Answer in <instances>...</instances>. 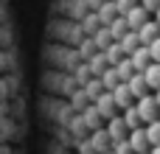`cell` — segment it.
Masks as SVG:
<instances>
[{
	"label": "cell",
	"mask_w": 160,
	"mask_h": 154,
	"mask_svg": "<svg viewBox=\"0 0 160 154\" xmlns=\"http://www.w3.org/2000/svg\"><path fill=\"white\" fill-rule=\"evenodd\" d=\"M138 115H141V123H152V121H158L160 115V107L158 101H155V95H143V98H138Z\"/></svg>",
	"instance_id": "cell-1"
},
{
	"label": "cell",
	"mask_w": 160,
	"mask_h": 154,
	"mask_svg": "<svg viewBox=\"0 0 160 154\" xmlns=\"http://www.w3.org/2000/svg\"><path fill=\"white\" fill-rule=\"evenodd\" d=\"M107 135H110L112 146H115V143H121V140H127V137H129V129H127L124 118H110V126H107Z\"/></svg>",
	"instance_id": "cell-2"
},
{
	"label": "cell",
	"mask_w": 160,
	"mask_h": 154,
	"mask_svg": "<svg viewBox=\"0 0 160 154\" xmlns=\"http://www.w3.org/2000/svg\"><path fill=\"white\" fill-rule=\"evenodd\" d=\"M127 140H129V146L135 149V154H143V152H149V149H152V146H149V137H146V129H143V126L132 129Z\"/></svg>",
	"instance_id": "cell-3"
},
{
	"label": "cell",
	"mask_w": 160,
	"mask_h": 154,
	"mask_svg": "<svg viewBox=\"0 0 160 154\" xmlns=\"http://www.w3.org/2000/svg\"><path fill=\"white\" fill-rule=\"evenodd\" d=\"M135 34H138L141 45H152V42H155V39L160 36V25L155 22V20H146V22H143V25H141Z\"/></svg>",
	"instance_id": "cell-4"
},
{
	"label": "cell",
	"mask_w": 160,
	"mask_h": 154,
	"mask_svg": "<svg viewBox=\"0 0 160 154\" xmlns=\"http://www.w3.org/2000/svg\"><path fill=\"white\" fill-rule=\"evenodd\" d=\"M124 20H127V25H129V31H138L146 20H149V11L143 8V6H135V8H129L127 14H124Z\"/></svg>",
	"instance_id": "cell-5"
},
{
	"label": "cell",
	"mask_w": 160,
	"mask_h": 154,
	"mask_svg": "<svg viewBox=\"0 0 160 154\" xmlns=\"http://www.w3.org/2000/svg\"><path fill=\"white\" fill-rule=\"evenodd\" d=\"M112 101H115V107H121V109L135 107V95L129 93V87H127V84H118V87L112 90Z\"/></svg>",
	"instance_id": "cell-6"
},
{
	"label": "cell",
	"mask_w": 160,
	"mask_h": 154,
	"mask_svg": "<svg viewBox=\"0 0 160 154\" xmlns=\"http://www.w3.org/2000/svg\"><path fill=\"white\" fill-rule=\"evenodd\" d=\"M127 87H129V93L135 95V101H138V98H143V95H149V84H146L143 73H135V76L127 81Z\"/></svg>",
	"instance_id": "cell-7"
},
{
	"label": "cell",
	"mask_w": 160,
	"mask_h": 154,
	"mask_svg": "<svg viewBox=\"0 0 160 154\" xmlns=\"http://www.w3.org/2000/svg\"><path fill=\"white\" fill-rule=\"evenodd\" d=\"M129 62L135 65V70H138V73H143V70H146V67L152 65V56H149V48H146V45H141V48H138V51H135V53L129 56Z\"/></svg>",
	"instance_id": "cell-8"
},
{
	"label": "cell",
	"mask_w": 160,
	"mask_h": 154,
	"mask_svg": "<svg viewBox=\"0 0 160 154\" xmlns=\"http://www.w3.org/2000/svg\"><path fill=\"white\" fill-rule=\"evenodd\" d=\"M118 45H121L124 56H132V53L141 48V39H138V34H135V31H127V34L121 36V42H118Z\"/></svg>",
	"instance_id": "cell-9"
},
{
	"label": "cell",
	"mask_w": 160,
	"mask_h": 154,
	"mask_svg": "<svg viewBox=\"0 0 160 154\" xmlns=\"http://www.w3.org/2000/svg\"><path fill=\"white\" fill-rule=\"evenodd\" d=\"M115 73H118L121 84H127V81H129V79H132L138 70H135V65H132V62H129V56H127V59H121V62L115 65Z\"/></svg>",
	"instance_id": "cell-10"
},
{
	"label": "cell",
	"mask_w": 160,
	"mask_h": 154,
	"mask_svg": "<svg viewBox=\"0 0 160 154\" xmlns=\"http://www.w3.org/2000/svg\"><path fill=\"white\" fill-rule=\"evenodd\" d=\"M143 79L149 84V90H160V62H152L146 70H143Z\"/></svg>",
	"instance_id": "cell-11"
},
{
	"label": "cell",
	"mask_w": 160,
	"mask_h": 154,
	"mask_svg": "<svg viewBox=\"0 0 160 154\" xmlns=\"http://www.w3.org/2000/svg\"><path fill=\"white\" fill-rule=\"evenodd\" d=\"M143 129H146L149 146H160V118H158V121H152V123H146Z\"/></svg>",
	"instance_id": "cell-12"
},
{
	"label": "cell",
	"mask_w": 160,
	"mask_h": 154,
	"mask_svg": "<svg viewBox=\"0 0 160 154\" xmlns=\"http://www.w3.org/2000/svg\"><path fill=\"white\" fill-rule=\"evenodd\" d=\"M127 31H129L127 20H124V17H115V20H112V25H110V34H112V39H121Z\"/></svg>",
	"instance_id": "cell-13"
},
{
	"label": "cell",
	"mask_w": 160,
	"mask_h": 154,
	"mask_svg": "<svg viewBox=\"0 0 160 154\" xmlns=\"http://www.w3.org/2000/svg\"><path fill=\"white\" fill-rule=\"evenodd\" d=\"M112 109H115V101H112V93L101 95V101H98V112H101L104 118H112Z\"/></svg>",
	"instance_id": "cell-14"
},
{
	"label": "cell",
	"mask_w": 160,
	"mask_h": 154,
	"mask_svg": "<svg viewBox=\"0 0 160 154\" xmlns=\"http://www.w3.org/2000/svg\"><path fill=\"white\" fill-rule=\"evenodd\" d=\"M124 123H127V129H129V132L141 126V115H138V109H135V107L124 109Z\"/></svg>",
	"instance_id": "cell-15"
},
{
	"label": "cell",
	"mask_w": 160,
	"mask_h": 154,
	"mask_svg": "<svg viewBox=\"0 0 160 154\" xmlns=\"http://www.w3.org/2000/svg\"><path fill=\"white\" fill-rule=\"evenodd\" d=\"M107 143H112V140H110L107 129H101V132H98V135L93 137V143H90V146H93V152L98 149V152H104V154H107Z\"/></svg>",
	"instance_id": "cell-16"
},
{
	"label": "cell",
	"mask_w": 160,
	"mask_h": 154,
	"mask_svg": "<svg viewBox=\"0 0 160 154\" xmlns=\"http://www.w3.org/2000/svg\"><path fill=\"white\" fill-rule=\"evenodd\" d=\"M118 84H121V79H118L115 67H112V70H107V73H104V87H107V90H115Z\"/></svg>",
	"instance_id": "cell-17"
},
{
	"label": "cell",
	"mask_w": 160,
	"mask_h": 154,
	"mask_svg": "<svg viewBox=\"0 0 160 154\" xmlns=\"http://www.w3.org/2000/svg\"><path fill=\"white\" fill-rule=\"evenodd\" d=\"M121 56H124V51H121V45H112V48L107 51V59H110L112 65H118V62H121Z\"/></svg>",
	"instance_id": "cell-18"
},
{
	"label": "cell",
	"mask_w": 160,
	"mask_h": 154,
	"mask_svg": "<svg viewBox=\"0 0 160 154\" xmlns=\"http://www.w3.org/2000/svg\"><path fill=\"white\" fill-rule=\"evenodd\" d=\"M112 154H135V149L129 146V140H121V143H115Z\"/></svg>",
	"instance_id": "cell-19"
},
{
	"label": "cell",
	"mask_w": 160,
	"mask_h": 154,
	"mask_svg": "<svg viewBox=\"0 0 160 154\" xmlns=\"http://www.w3.org/2000/svg\"><path fill=\"white\" fill-rule=\"evenodd\" d=\"M129 8H135V0H118V3H115V11H118V14H127Z\"/></svg>",
	"instance_id": "cell-20"
},
{
	"label": "cell",
	"mask_w": 160,
	"mask_h": 154,
	"mask_svg": "<svg viewBox=\"0 0 160 154\" xmlns=\"http://www.w3.org/2000/svg\"><path fill=\"white\" fill-rule=\"evenodd\" d=\"M149 48V56H152V62H160V36L152 42V45H146Z\"/></svg>",
	"instance_id": "cell-21"
},
{
	"label": "cell",
	"mask_w": 160,
	"mask_h": 154,
	"mask_svg": "<svg viewBox=\"0 0 160 154\" xmlns=\"http://www.w3.org/2000/svg\"><path fill=\"white\" fill-rule=\"evenodd\" d=\"M141 6H143L149 14H155V11L160 8V0H141Z\"/></svg>",
	"instance_id": "cell-22"
},
{
	"label": "cell",
	"mask_w": 160,
	"mask_h": 154,
	"mask_svg": "<svg viewBox=\"0 0 160 154\" xmlns=\"http://www.w3.org/2000/svg\"><path fill=\"white\" fill-rule=\"evenodd\" d=\"M149 154H160V146H152V149H149Z\"/></svg>",
	"instance_id": "cell-23"
},
{
	"label": "cell",
	"mask_w": 160,
	"mask_h": 154,
	"mask_svg": "<svg viewBox=\"0 0 160 154\" xmlns=\"http://www.w3.org/2000/svg\"><path fill=\"white\" fill-rule=\"evenodd\" d=\"M155 101H158V107H160V90H155Z\"/></svg>",
	"instance_id": "cell-24"
},
{
	"label": "cell",
	"mask_w": 160,
	"mask_h": 154,
	"mask_svg": "<svg viewBox=\"0 0 160 154\" xmlns=\"http://www.w3.org/2000/svg\"><path fill=\"white\" fill-rule=\"evenodd\" d=\"M155 14H158V17H155V22H158V25H160V8H158V11H155Z\"/></svg>",
	"instance_id": "cell-25"
},
{
	"label": "cell",
	"mask_w": 160,
	"mask_h": 154,
	"mask_svg": "<svg viewBox=\"0 0 160 154\" xmlns=\"http://www.w3.org/2000/svg\"><path fill=\"white\" fill-rule=\"evenodd\" d=\"M107 154H112V152H107Z\"/></svg>",
	"instance_id": "cell-26"
},
{
	"label": "cell",
	"mask_w": 160,
	"mask_h": 154,
	"mask_svg": "<svg viewBox=\"0 0 160 154\" xmlns=\"http://www.w3.org/2000/svg\"><path fill=\"white\" fill-rule=\"evenodd\" d=\"M143 154H149V152H143Z\"/></svg>",
	"instance_id": "cell-27"
}]
</instances>
